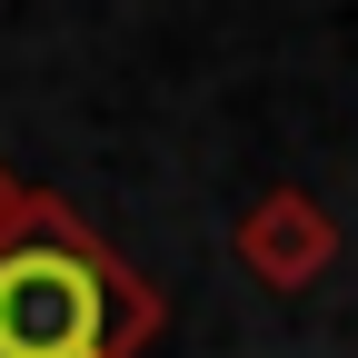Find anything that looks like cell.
<instances>
[{"label":"cell","mask_w":358,"mask_h":358,"mask_svg":"<svg viewBox=\"0 0 358 358\" xmlns=\"http://www.w3.org/2000/svg\"><path fill=\"white\" fill-rule=\"evenodd\" d=\"M110 268L70 229H30L0 249V358H100L110 329Z\"/></svg>","instance_id":"1"}]
</instances>
